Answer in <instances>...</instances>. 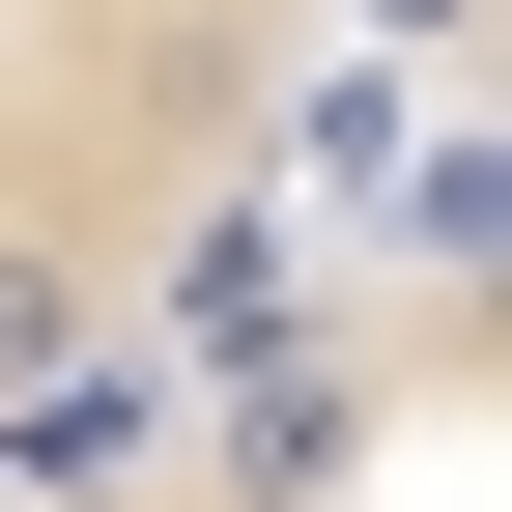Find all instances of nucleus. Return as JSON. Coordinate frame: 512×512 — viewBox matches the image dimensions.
Returning a JSON list of instances; mask_svg holds the SVG:
<instances>
[{"label":"nucleus","mask_w":512,"mask_h":512,"mask_svg":"<svg viewBox=\"0 0 512 512\" xmlns=\"http://www.w3.org/2000/svg\"><path fill=\"white\" fill-rule=\"evenodd\" d=\"M114 342V285H86V256H57V228H0V399H57V370H86Z\"/></svg>","instance_id":"f03ea898"},{"label":"nucleus","mask_w":512,"mask_h":512,"mask_svg":"<svg viewBox=\"0 0 512 512\" xmlns=\"http://www.w3.org/2000/svg\"><path fill=\"white\" fill-rule=\"evenodd\" d=\"M171 342H200V370L285 342V228H200V256H171Z\"/></svg>","instance_id":"7ed1b4c3"},{"label":"nucleus","mask_w":512,"mask_h":512,"mask_svg":"<svg viewBox=\"0 0 512 512\" xmlns=\"http://www.w3.org/2000/svg\"><path fill=\"white\" fill-rule=\"evenodd\" d=\"M200 29H228V0H200Z\"/></svg>","instance_id":"39448f33"},{"label":"nucleus","mask_w":512,"mask_h":512,"mask_svg":"<svg viewBox=\"0 0 512 512\" xmlns=\"http://www.w3.org/2000/svg\"><path fill=\"white\" fill-rule=\"evenodd\" d=\"M399 29H484V0H399Z\"/></svg>","instance_id":"20e7f679"},{"label":"nucleus","mask_w":512,"mask_h":512,"mask_svg":"<svg viewBox=\"0 0 512 512\" xmlns=\"http://www.w3.org/2000/svg\"><path fill=\"white\" fill-rule=\"evenodd\" d=\"M370 456V370H285V399H228V512H313Z\"/></svg>","instance_id":"f257e3e1"}]
</instances>
